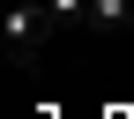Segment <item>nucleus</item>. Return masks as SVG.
<instances>
[{
	"instance_id": "1",
	"label": "nucleus",
	"mask_w": 134,
	"mask_h": 119,
	"mask_svg": "<svg viewBox=\"0 0 134 119\" xmlns=\"http://www.w3.org/2000/svg\"><path fill=\"white\" fill-rule=\"evenodd\" d=\"M45 37H52L45 0H15V8H8V52H15V67H37L45 60Z\"/></svg>"
},
{
	"instance_id": "2",
	"label": "nucleus",
	"mask_w": 134,
	"mask_h": 119,
	"mask_svg": "<svg viewBox=\"0 0 134 119\" xmlns=\"http://www.w3.org/2000/svg\"><path fill=\"white\" fill-rule=\"evenodd\" d=\"M82 22H90V30H127V22H134V0H90Z\"/></svg>"
}]
</instances>
